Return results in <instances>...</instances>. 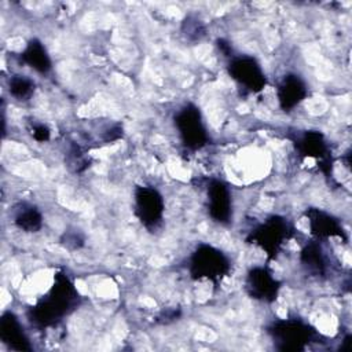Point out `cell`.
<instances>
[{"label":"cell","instance_id":"cell-18","mask_svg":"<svg viewBox=\"0 0 352 352\" xmlns=\"http://www.w3.org/2000/svg\"><path fill=\"white\" fill-rule=\"evenodd\" d=\"M183 33L188 40L199 41L205 36V26L197 16L190 15L183 21Z\"/></svg>","mask_w":352,"mask_h":352},{"label":"cell","instance_id":"cell-9","mask_svg":"<svg viewBox=\"0 0 352 352\" xmlns=\"http://www.w3.org/2000/svg\"><path fill=\"white\" fill-rule=\"evenodd\" d=\"M208 195V214L209 217L227 226L232 219V197L231 190L221 179H210L206 186Z\"/></svg>","mask_w":352,"mask_h":352},{"label":"cell","instance_id":"cell-3","mask_svg":"<svg viewBox=\"0 0 352 352\" xmlns=\"http://www.w3.org/2000/svg\"><path fill=\"white\" fill-rule=\"evenodd\" d=\"M267 331L279 351H304L318 337L316 330L301 319L274 320Z\"/></svg>","mask_w":352,"mask_h":352},{"label":"cell","instance_id":"cell-6","mask_svg":"<svg viewBox=\"0 0 352 352\" xmlns=\"http://www.w3.org/2000/svg\"><path fill=\"white\" fill-rule=\"evenodd\" d=\"M133 212L142 226L153 231L162 223L164 219V197L151 186H136L133 191Z\"/></svg>","mask_w":352,"mask_h":352},{"label":"cell","instance_id":"cell-11","mask_svg":"<svg viewBox=\"0 0 352 352\" xmlns=\"http://www.w3.org/2000/svg\"><path fill=\"white\" fill-rule=\"evenodd\" d=\"M307 95L308 87L305 81L294 73L285 74L276 88L278 102L283 111H292L307 98Z\"/></svg>","mask_w":352,"mask_h":352},{"label":"cell","instance_id":"cell-17","mask_svg":"<svg viewBox=\"0 0 352 352\" xmlns=\"http://www.w3.org/2000/svg\"><path fill=\"white\" fill-rule=\"evenodd\" d=\"M36 89V82L29 76L14 74L8 78V92L16 100H29Z\"/></svg>","mask_w":352,"mask_h":352},{"label":"cell","instance_id":"cell-21","mask_svg":"<svg viewBox=\"0 0 352 352\" xmlns=\"http://www.w3.org/2000/svg\"><path fill=\"white\" fill-rule=\"evenodd\" d=\"M216 47L219 48V51H220L221 54H224V56H230V58L234 56V55H232L231 44H230L228 41H226L224 38H219V40L216 41Z\"/></svg>","mask_w":352,"mask_h":352},{"label":"cell","instance_id":"cell-19","mask_svg":"<svg viewBox=\"0 0 352 352\" xmlns=\"http://www.w3.org/2000/svg\"><path fill=\"white\" fill-rule=\"evenodd\" d=\"M32 136H33L34 140L43 143V142H47L50 139L51 132H50V129L45 124L38 122V124L32 125Z\"/></svg>","mask_w":352,"mask_h":352},{"label":"cell","instance_id":"cell-10","mask_svg":"<svg viewBox=\"0 0 352 352\" xmlns=\"http://www.w3.org/2000/svg\"><path fill=\"white\" fill-rule=\"evenodd\" d=\"M298 153L318 161V166L324 175L331 172V157L323 135L318 131H305L296 140Z\"/></svg>","mask_w":352,"mask_h":352},{"label":"cell","instance_id":"cell-1","mask_svg":"<svg viewBox=\"0 0 352 352\" xmlns=\"http://www.w3.org/2000/svg\"><path fill=\"white\" fill-rule=\"evenodd\" d=\"M80 302V294L65 272H56L48 293L29 311V320L37 327L55 326L72 314Z\"/></svg>","mask_w":352,"mask_h":352},{"label":"cell","instance_id":"cell-7","mask_svg":"<svg viewBox=\"0 0 352 352\" xmlns=\"http://www.w3.org/2000/svg\"><path fill=\"white\" fill-rule=\"evenodd\" d=\"M230 77L243 89L258 94L267 85V76L256 58L249 55H234L227 66Z\"/></svg>","mask_w":352,"mask_h":352},{"label":"cell","instance_id":"cell-15","mask_svg":"<svg viewBox=\"0 0 352 352\" xmlns=\"http://www.w3.org/2000/svg\"><path fill=\"white\" fill-rule=\"evenodd\" d=\"M300 261L307 272L314 276H324L329 268L327 257L318 239L307 243L302 248L300 253Z\"/></svg>","mask_w":352,"mask_h":352},{"label":"cell","instance_id":"cell-2","mask_svg":"<svg viewBox=\"0 0 352 352\" xmlns=\"http://www.w3.org/2000/svg\"><path fill=\"white\" fill-rule=\"evenodd\" d=\"M230 270L231 261L228 256L209 243H199L188 258V272L195 280L208 279L219 283L230 274Z\"/></svg>","mask_w":352,"mask_h":352},{"label":"cell","instance_id":"cell-4","mask_svg":"<svg viewBox=\"0 0 352 352\" xmlns=\"http://www.w3.org/2000/svg\"><path fill=\"white\" fill-rule=\"evenodd\" d=\"M292 235V224L285 217L272 214L250 231L248 241L263 249L270 258H275Z\"/></svg>","mask_w":352,"mask_h":352},{"label":"cell","instance_id":"cell-5","mask_svg":"<svg viewBox=\"0 0 352 352\" xmlns=\"http://www.w3.org/2000/svg\"><path fill=\"white\" fill-rule=\"evenodd\" d=\"M173 121L180 140L187 150L197 151L208 144L209 135L198 106L191 102L186 103L176 111Z\"/></svg>","mask_w":352,"mask_h":352},{"label":"cell","instance_id":"cell-20","mask_svg":"<svg viewBox=\"0 0 352 352\" xmlns=\"http://www.w3.org/2000/svg\"><path fill=\"white\" fill-rule=\"evenodd\" d=\"M60 242L65 246H67V248H70V245H73V249H77V248H80L82 245V239L78 236L77 232H67V234H65L63 238L60 239Z\"/></svg>","mask_w":352,"mask_h":352},{"label":"cell","instance_id":"cell-13","mask_svg":"<svg viewBox=\"0 0 352 352\" xmlns=\"http://www.w3.org/2000/svg\"><path fill=\"white\" fill-rule=\"evenodd\" d=\"M0 340L10 349L30 351L32 345L19 322L11 311H6L0 319Z\"/></svg>","mask_w":352,"mask_h":352},{"label":"cell","instance_id":"cell-8","mask_svg":"<svg viewBox=\"0 0 352 352\" xmlns=\"http://www.w3.org/2000/svg\"><path fill=\"white\" fill-rule=\"evenodd\" d=\"M245 290L246 294L258 301L272 302L276 300L280 282L272 275V272L263 265H256L250 268L245 278Z\"/></svg>","mask_w":352,"mask_h":352},{"label":"cell","instance_id":"cell-12","mask_svg":"<svg viewBox=\"0 0 352 352\" xmlns=\"http://www.w3.org/2000/svg\"><path fill=\"white\" fill-rule=\"evenodd\" d=\"M305 216L308 219L309 231L315 239L320 241L331 236L346 239L341 223L333 214L316 208H311L305 212Z\"/></svg>","mask_w":352,"mask_h":352},{"label":"cell","instance_id":"cell-14","mask_svg":"<svg viewBox=\"0 0 352 352\" xmlns=\"http://www.w3.org/2000/svg\"><path fill=\"white\" fill-rule=\"evenodd\" d=\"M19 60L40 74H47L52 69L51 56L38 38H30L28 41L19 54Z\"/></svg>","mask_w":352,"mask_h":352},{"label":"cell","instance_id":"cell-16","mask_svg":"<svg viewBox=\"0 0 352 352\" xmlns=\"http://www.w3.org/2000/svg\"><path fill=\"white\" fill-rule=\"evenodd\" d=\"M12 221L15 227L25 232H37L43 227V214L37 206L21 202L14 208Z\"/></svg>","mask_w":352,"mask_h":352}]
</instances>
